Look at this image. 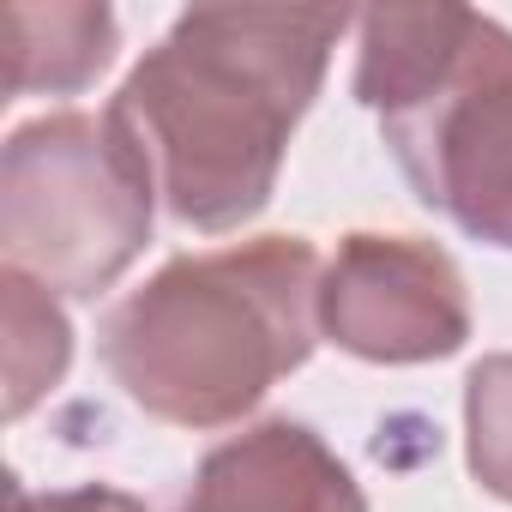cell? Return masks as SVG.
I'll return each instance as SVG.
<instances>
[{"label": "cell", "mask_w": 512, "mask_h": 512, "mask_svg": "<svg viewBox=\"0 0 512 512\" xmlns=\"http://www.w3.org/2000/svg\"><path fill=\"white\" fill-rule=\"evenodd\" d=\"M115 13L109 7H7V91L13 97H67L85 91L115 61Z\"/></svg>", "instance_id": "7"}, {"label": "cell", "mask_w": 512, "mask_h": 512, "mask_svg": "<svg viewBox=\"0 0 512 512\" xmlns=\"http://www.w3.org/2000/svg\"><path fill=\"white\" fill-rule=\"evenodd\" d=\"M344 25V7H193L139 55L109 115L181 229L223 235L272 205Z\"/></svg>", "instance_id": "1"}, {"label": "cell", "mask_w": 512, "mask_h": 512, "mask_svg": "<svg viewBox=\"0 0 512 512\" xmlns=\"http://www.w3.org/2000/svg\"><path fill=\"white\" fill-rule=\"evenodd\" d=\"M464 446L470 476L512 506V350L482 356L464 380Z\"/></svg>", "instance_id": "9"}, {"label": "cell", "mask_w": 512, "mask_h": 512, "mask_svg": "<svg viewBox=\"0 0 512 512\" xmlns=\"http://www.w3.org/2000/svg\"><path fill=\"white\" fill-rule=\"evenodd\" d=\"M181 512H368V494L308 422L266 416L199 458Z\"/></svg>", "instance_id": "6"}, {"label": "cell", "mask_w": 512, "mask_h": 512, "mask_svg": "<svg viewBox=\"0 0 512 512\" xmlns=\"http://www.w3.org/2000/svg\"><path fill=\"white\" fill-rule=\"evenodd\" d=\"M320 332L380 368L458 356L470 338L464 272L422 235L356 229L320 272Z\"/></svg>", "instance_id": "5"}, {"label": "cell", "mask_w": 512, "mask_h": 512, "mask_svg": "<svg viewBox=\"0 0 512 512\" xmlns=\"http://www.w3.org/2000/svg\"><path fill=\"white\" fill-rule=\"evenodd\" d=\"M151 217V163L109 109L25 121L0 151V253L49 296H103L145 253Z\"/></svg>", "instance_id": "4"}, {"label": "cell", "mask_w": 512, "mask_h": 512, "mask_svg": "<svg viewBox=\"0 0 512 512\" xmlns=\"http://www.w3.org/2000/svg\"><path fill=\"white\" fill-rule=\"evenodd\" d=\"M0 308H7V416L19 422L43 392L67 380L73 326L43 284L25 272H0Z\"/></svg>", "instance_id": "8"}, {"label": "cell", "mask_w": 512, "mask_h": 512, "mask_svg": "<svg viewBox=\"0 0 512 512\" xmlns=\"http://www.w3.org/2000/svg\"><path fill=\"white\" fill-rule=\"evenodd\" d=\"M320 272V253L302 235L175 253L109 308L97 332L103 368L169 428H229L326 338Z\"/></svg>", "instance_id": "2"}, {"label": "cell", "mask_w": 512, "mask_h": 512, "mask_svg": "<svg viewBox=\"0 0 512 512\" xmlns=\"http://www.w3.org/2000/svg\"><path fill=\"white\" fill-rule=\"evenodd\" d=\"M13 512H145V500H133V494H121V488H103V482L55 488V494L13 488Z\"/></svg>", "instance_id": "10"}, {"label": "cell", "mask_w": 512, "mask_h": 512, "mask_svg": "<svg viewBox=\"0 0 512 512\" xmlns=\"http://www.w3.org/2000/svg\"><path fill=\"white\" fill-rule=\"evenodd\" d=\"M356 97L428 211L512 253V31L470 7H368Z\"/></svg>", "instance_id": "3"}]
</instances>
